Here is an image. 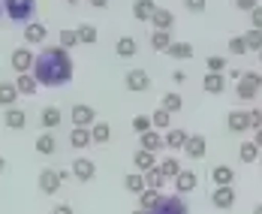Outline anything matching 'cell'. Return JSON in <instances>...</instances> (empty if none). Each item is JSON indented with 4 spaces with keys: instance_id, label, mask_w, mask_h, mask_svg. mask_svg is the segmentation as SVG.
Listing matches in <instances>:
<instances>
[{
    "instance_id": "obj_7",
    "label": "cell",
    "mask_w": 262,
    "mask_h": 214,
    "mask_svg": "<svg viewBox=\"0 0 262 214\" xmlns=\"http://www.w3.org/2000/svg\"><path fill=\"white\" fill-rule=\"evenodd\" d=\"M211 205L220 208V211H229V208L235 205V187H232V184H229V187H214L211 190Z\"/></svg>"
},
{
    "instance_id": "obj_28",
    "label": "cell",
    "mask_w": 262,
    "mask_h": 214,
    "mask_svg": "<svg viewBox=\"0 0 262 214\" xmlns=\"http://www.w3.org/2000/svg\"><path fill=\"white\" fill-rule=\"evenodd\" d=\"M259 148H256V142L250 139V142H241V148H238V157H241V163H256L259 160Z\"/></svg>"
},
{
    "instance_id": "obj_2",
    "label": "cell",
    "mask_w": 262,
    "mask_h": 214,
    "mask_svg": "<svg viewBox=\"0 0 262 214\" xmlns=\"http://www.w3.org/2000/svg\"><path fill=\"white\" fill-rule=\"evenodd\" d=\"M0 9L12 25H30L36 15V0H0Z\"/></svg>"
},
{
    "instance_id": "obj_54",
    "label": "cell",
    "mask_w": 262,
    "mask_h": 214,
    "mask_svg": "<svg viewBox=\"0 0 262 214\" xmlns=\"http://www.w3.org/2000/svg\"><path fill=\"white\" fill-rule=\"evenodd\" d=\"M3 169H6V160H3V157H0V172H3Z\"/></svg>"
},
{
    "instance_id": "obj_48",
    "label": "cell",
    "mask_w": 262,
    "mask_h": 214,
    "mask_svg": "<svg viewBox=\"0 0 262 214\" xmlns=\"http://www.w3.org/2000/svg\"><path fill=\"white\" fill-rule=\"evenodd\" d=\"M247 115H250V130H259L262 127V109H250Z\"/></svg>"
},
{
    "instance_id": "obj_12",
    "label": "cell",
    "mask_w": 262,
    "mask_h": 214,
    "mask_svg": "<svg viewBox=\"0 0 262 214\" xmlns=\"http://www.w3.org/2000/svg\"><path fill=\"white\" fill-rule=\"evenodd\" d=\"M73 178H79V181H94V178H97V166H94V160H88V157L73 160Z\"/></svg>"
},
{
    "instance_id": "obj_31",
    "label": "cell",
    "mask_w": 262,
    "mask_h": 214,
    "mask_svg": "<svg viewBox=\"0 0 262 214\" xmlns=\"http://www.w3.org/2000/svg\"><path fill=\"white\" fill-rule=\"evenodd\" d=\"M145 175V184L151 190H163L166 187V175L160 172V166H154V169H148V172H142Z\"/></svg>"
},
{
    "instance_id": "obj_6",
    "label": "cell",
    "mask_w": 262,
    "mask_h": 214,
    "mask_svg": "<svg viewBox=\"0 0 262 214\" xmlns=\"http://www.w3.org/2000/svg\"><path fill=\"white\" fill-rule=\"evenodd\" d=\"M33 60H36V54L30 52V49H15V52L9 54V67H12L18 76L33 70Z\"/></svg>"
},
{
    "instance_id": "obj_38",
    "label": "cell",
    "mask_w": 262,
    "mask_h": 214,
    "mask_svg": "<svg viewBox=\"0 0 262 214\" xmlns=\"http://www.w3.org/2000/svg\"><path fill=\"white\" fill-rule=\"evenodd\" d=\"M151 46H154L157 52H166V49L172 46V33H169V30H154V33H151Z\"/></svg>"
},
{
    "instance_id": "obj_4",
    "label": "cell",
    "mask_w": 262,
    "mask_h": 214,
    "mask_svg": "<svg viewBox=\"0 0 262 214\" xmlns=\"http://www.w3.org/2000/svg\"><path fill=\"white\" fill-rule=\"evenodd\" d=\"M124 88H127L130 94H145V91L151 88V76H148L145 70H127V76H124Z\"/></svg>"
},
{
    "instance_id": "obj_60",
    "label": "cell",
    "mask_w": 262,
    "mask_h": 214,
    "mask_svg": "<svg viewBox=\"0 0 262 214\" xmlns=\"http://www.w3.org/2000/svg\"><path fill=\"white\" fill-rule=\"evenodd\" d=\"M0 15H3V9H0Z\"/></svg>"
},
{
    "instance_id": "obj_26",
    "label": "cell",
    "mask_w": 262,
    "mask_h": 214,
    "mask_svg": "<svg viewBox=\"0 0 262 214\" xmlns=\"http://www.w3.org/2000/svg\"><path fill=\"white\" fill-rule=\"evenodd\" d=\"M36 151H39L42 157H52L54 151H57V139H54L52 133H46V130H42V133L36 136Z\"/></svg>"
},
{
    "instance_id": "obj_37",
    "label": "cell",
    "mask_w": 262,
    "mask_h": 214,
    "mask_svg": "<svg viewBox=\"0 0 262 214\" xmlns=\"http://www.w3.org/2000/svg\"><path fill=\"white\" fill-rule=\"evenodd\" d=\"M157 166H160V172L166 175V181H169V178L175 181V178H178V172H181V163L175 160V157H166V160L157 163Z\"/></svg>"
},
{
    "instance_id": "obj_16",
    "label": "cell",
    "mask_w": 262,
    "mask_h": 214,
    "mask_svg": "<svg viewBox=\"0 0 262 214\" xmlns=\"http://www.w3.org/2000/svg\"><path fill=\"white\" fill-rule=\"evenodd\" d=\"M211 181L217 187H229L235 181V169L232 166H211Z\"/></svg>"
},
{
    "instance_id": "obj_53",
    "label": "cell",
    "mask_w": 262,
    "mask_h": 214,
    "mask_svg": "<svg viewBox=\"0 0 262 214\" xmlns=\"http://www.w3.org/2000/svg\"><path fill=\"white\" fill-rule=\"evenodd\" d=\"M253 142H256V148L262 151V127H259V130H253Z\"/></svg>"
},
{
    "instance_id": "obj_10",
    "label": "cell",
    "mask_w": 262,
    "mask_h": 214,
    "mask_svg": "<svg viewBox=\"0 0 262 214\" xmlns=\"http://www.w3.org/2000/svg\"><path fill=\"white\" fill-rule=\"evenodd\" d=\"M226 127H229V133H247L250 130V115L247 112H238V109H232L229 115H226Z\"/></svg>"
},
{
    "instance_id": "obj_14",
    "label": "cell",
    "mask_w": 262,
    "mask_h": 214,
    "mask_svg": "<svg viewBox=\"0 0 262 214\" xmlns=\"http://www.w3.org/2000/svg\"><path fill=\"white\" fill-rule=\"evenodd\" d=\"M157 12V3L154 0H133V18L136 22H151Z\"/></svg>"
},
{
    "instance_id": "obj_27",
    "label": "cell",
    "mask_w": 262,
    "mask_h": 214,
    "mask_svg": "<svg viewBox=\"0 0 262 214\" xmlns=\"http://www.w3.org/2000/svg\"><path fill=\"white\" fill-rule=\"evenodd\" d=\"M133 166H136L139 172H148V169H154V166H157V160H154V154H151V151H142V148H139V151L133 154Z\"/></svg>"
},
{
    "instance_id": "obj_17",
    "label": "cell",
    "mask_w": 262,
    "mask_h": 214,
    "mask_svg": "<svg viewBox=\"0 0 262 214\" xmlns=\"http://www.w3.org/2000/svg\"><path fill=\"white\" fill-rule=\"evenodd\" d=\"M3 124H6L9 130H25V127H27V115H25V109H18V106L6 109V115H3Z\"/></svg>"
},
{
    "instance_id": "obj_56",
    "label": "cell",
    "mask_w": 262,
    "mask_h": 214,
    "mask_svg": "<svg viewBox=\"0 0 262 214\" xmlns=\"http://www.w3.org/2000/svg\"><path fill=\"white\" fill-rule=\"evenodd\" d=\"M67 3H70V6H76V3H81V0H67Z\"/></svg>"
},
{
    "instance_id": "obj_47",
    "label": "cell",
    "mask_w": 262,
    "mask_h": 214,
    "mask_svg": "<svg viewBox=\"0 0 262 214\" xmlns=\"http://www.w3.org/2000/svg\"><path fill=\"white\" fill-rule=\"evenodd\" d=\"M259 6V0H235V9L238 12H253Z\"/></svg>"
},
{
    "instance_id": "obj_46",
    "label": "cell",
    "mask_w": 262,
    "mask_h": 214,
    "mask_svg": "<svg viewBox=\"0 0 262 214\" xmlns=\"http://www.w3.org/2000/svg\"><path fill=\"white\" fill-rule=\"evenodd\" d=\"M205 6H208V0H184L187 12H205Z\"/></svg>"
},
{
    "instance_id": "obj_45",
    "label": "cell",
    "mask_w": 262,
    "mask_h": 214,
    "mask_svg": "<svg viewBox=\"0 0 262 214\" xmlns=\"http://www.w3.org/2000/svg\"><path fill=\"white\" fill-rule=\"evenodd\" d=\"M244 81H250L253 88H259L262 91V73H256V70H244V76H241Z\"/></svg>"
},
{
    "instance_id": "obj_42",
    "label": "cell",
    "mask_w": 262,
    "mask_h": 214,
    "mask_svg": "<svg viewBox=\"0 0 262 214\" xmlns=\"http://www.w3.org/2000/svg\"><path fill=\"white\" fill-rule=\"evenodd\" d=\"M133 130L142 136V133H148V130H154V124H151V115H136L133 118Z\"/></svg>"
},
{
    "instance_id": "obj_32",
    "label": "cell",
    "mask_w": 262,
    "mask_h": 214,
    "mask_svg": "<svg viewBox=\"0 0 262 214\" xmlns=\"http://www.w3.org/2000/svg\"><path fill=\"white\" fill-rule=\"evenodd\" d=\"M163 139H166V148H175V151H178V148L187 145V139H190V136L184 133V130H166Z\"/></svg>"
},
{
    "instance_id": "obj_18",
    "label": "cell",
    "mask_w": 262,
    "mask_h": 214,
    "mask_svg": "<svg viewBox=\"0 0 262 214\" xmlns=\"http://www.w3.org/2000/svg\"><path fill=\"white\" fill-rule=\"evenodd\" d=\"M166 148V139L160 130H148V133H142V151H151V154H157Z\"/></svg>"
},
{
    "instance_id": "obj_3",
    "label": "cell",
    "mask_w": 262,
    "mask_h": 214,
    "mask_svg": "<svg viewBox=\"0 0 262 214\" xmlns=\"http://www.w3.org/2000/svg\"><path fill=\"white\" fill-rule=\"evenodd\" d=\"M70 121H73V127H94L97 124V109L88 106V103H76V106L70 109Z\"/></svg>"
},
{
    "instance_id": "obj_19",
    "label": "cell",
    "mask_w": 262,
    "mask_h": 214,
    "mask_svg": "<svg viewBox=\"0 0 262 214\" xmlns=\"http://www.w3.org/2000/svg\"><path fill=\"white\" fill-rule=\"evenodd\" d=\"M60 121H63V115H60V109L57 106H46L39 112V124H42V130H54V127H60Z\"/></svg>"
},
{
    "instance_id": "obj_41",
    "label": "cell",
    "mask_w": 262,
    "mask_h": 214,
    "mask_svg": "<svg viewBox=\"0 0 262 214\" xmlns=\"http://www.w3.org/2000/svg\"><path fill=\"white\" fill-rule=\"evenodd\" d=\"M244 42H247V49H250V52H262V30L250 27V30L244 33Z\"/></svg>"
},
{
    "instance_id": "obj_34",
    "label": "cell",
    "mask_w": 262,
    "mask_h": 214,
    "mask_svg": "<svg viewBox=\"0 0 262 214\" xmlns=\"http://www.w3.org/2000/svg\"><path fill=\"white\" fill-rule=\"evenodd\" d=\"M235 94H238V100H244V103H250L256 94H259V88H253L250 81H244V79H238L235 81Z\"/></svg>"
},
{
    "instance_id": "obj_22",
    "label": "cell",
    "mask_w": 262,
    "mask_h": 214,
    "mask_svg": "<svg viewBox=\"0 0 262 214\" xmlns=\"http://www.w3.org/2000/svg\"><path fill=\"white\" fill-rule=\"evenodd\" d=\"M15 100H18V88H15V81H0V106L12 109L15 106Z\"/></svg>"
},
{
    "instance_id": "obj_49",
    "label": "cell",
    "mask_w": 262,
    "mask_h": 214,
    "mask_svg": "<svg viewBox=\"0 0 262 214\" xmlns=\"http://www.w3.org/2000/svg\"><path fill=\"white\" fill-rule=\"evenodd\" d=\"M250 27H256V30H262V6H256V9L250 12Z\"/></svg>"
},
{
    "instance_id": "obj_29",
    "label": "cell",
    "mask_w": 262,
    "mask_h": 214,
    "mask_svg": "<svg viewBox=\"0 0 262 214\" xmlns=\"http://www.w3.org/2000/svg\"><path fill=\"white\" fill-rule=\"evenodd\" d=\"M169 57H175V60H190L193 57V46L190 42H172L169 49H166Z\"/></svg>"
},
{
    "instance_id": "obj_51",
    "label": "cell",
    "mask_w": 262,
    "mask_h": 214,
    "mask_svg": "<svg viewBox=\"0 0 262 214\" xmlns=\"http://www.w3.org/2000/svg\"><path fill=\"white\" fill-rule=\"evenodd\" d=\"M172 81H175V84L187 81V73H184V70H175V73H172Z\"/></svg>"
},
{
    "instance_id": "obj_9",
    "label": "cell",
    "mask_w": 262,
    "mask_h": 214,
    "mask_svg": "<svg viewBox=\"0 0 262 214\" xmlns=\"http://www.w3.org/2000/svg\"><path fill=\"white\" fill-rule=\"evenodd\" d=\"M205 151H208V139H205V136H190V139H187V145H184V154H187V157H190V160H202V157H205Z\"/></svg>"
},
{
    "instance_id": "obj_8",
    "label": "cell",
    "mask_w": 262,
    "mask_h": 214,
    "mask_svg": "<svg viewBox=\"0 0 262 214\" xmlns=\"http://www.w3.org/2000/svg\"><path fill=\"white\" fill-rule=\"evenodd\" d=\"M36 184H39V190L46 193V196H54L57 190H60V175H57V169H42L39 172V178H36Z\"/></svg>"
},
{
    "instance_id": "obj_57",
    "label": "cell",
    "mask_w": 262,
    "mask_h": 214,
    "mask_svg": "<svg viewBox=\"0 0 262 214\" xmlns=\"http://www.w3.org/2000/svg\"><path fill=\"white\" fill-rule=\"evenodd\" d=\"M133 214H148V211H142V208H136V211H133Z\"/></svg>"
},
{
    "instance_id": "obj_55",
    "label": "cell",
    "mask_w": 262,
    "mask_h": 214,
    "mask_svg": "<svg viewBox=\"0 0 262 214\" xmlns=\"http://www.w3.org/2000/svg\"><path fill=\"white\" fill-rule=\"evenodd\" d=\"M253 214H262V205H256V208H253Z\"/></svg>"
},
{
    "instance_id": "obj_44",
    "label": "cell",
    "mask_w": 262,
    "mask_h": 214,
    "mask_svg": "<svg viewBox=\"0 0 262 214\" xmlns=\"http://www.w3.org/2000/svg\"><path fill=\"white\" fill-rule=\"evenodd\" d=\"M250 49H247V42H244V36H229V54H235V57H241V54H247Z\"/></svg>"
},
{
    "instance_id": "obj_39",
    "label": "cell",
    "mask_w": 262,
    "mask_h": 214,
    "mask_svg": "<svg viewBox=\"0 0 262 214\" xmlns=\"http://www.w3.org/2000/svg\"><path fill=\"white\" fill-rule=\"evenodd\" d=\"M57 39H60V49H67V52H70L73 46H81V42H79V33H76V30H70V27H63V30L57 33Z\"/></svg>"
},
{
    "instance_id": "obj_35",
    "label": "cell",
    "mask_w": 262,
    "mask_h": 214,
    "mask_svg": "<svg viewBox=\"0 0 262 214\" xmlns=\"http://www.w3.org/2000/svg\"><path fill=\"white\" fill-rule=\"evenodd\" d=\"M91 136H94V142H97V145H105V142L112 139V127H108L105 121H97V124L91 127Z\"/></svg>"
},
{
    "instance_id": "obj_13",
    "label": "cell",
    "mask_w": 262,
    "mask_h": 214,
    "mask_svg": "<svg viewBox=\"0 0 262 214\" xmlns=\"http://www.w3.org/2000/svg\"><path fill=\"white\" fill-rule=\"evenodd\" d=\"M202 91H205V94H214V97L223 94V91H226V76H223V73H205V76H202Z\"/></svg>"
},
{
    "instance_id": "obj_5",
    "label": "cell",
    "mask_w": 262,
    "mask_h": 214,
    "mask_svg": "<svg viewBox=\"0 0 262 214\" xmlns=\"http://www.w3.org/2000/svg\"><path fill=\"white\" fill-rule=\"evenodd\" d=\"M151 214H190V208H187L181 193H172V196H163V202Z\"/></svg>"
},
{
    "instance_id": "obj_43",
    "label": "cell",
    "mask_w": 262,
    "mask_h": 214,
    "mask_svg": "<svg viewBox=\"0 0 262 214\" xmlns=\"http://www.w3.org/2000/svg\"><path fill=\"white\" fill-rule=\"evenodd\" d=\"M205 67H208V73H223V70H226V57H223V54H208Z\"/></svg>"
},
{
    "instance_id": "obj_59",
    "label": "cell",
    "mask_w": 262,
    "mask_h": 214,
    "mask_svg": "<svg viewBox=\"0 0 262 214\" xmlns=\"http://www.w3.org/2000/svg\"><path fill=\"white\" fill-rule=\"evenodd\" d=\"M259 163H262V154H259Z\"/></svg>"
},
{
    "instance_id": "obj_25",
    "label": "cell",
    "mask_w": 262,
    "mask_h": 214,
    "mask_svg": "<svg viewBox=\"0 0 262 214\" xmlns=\"http://www.w3.org/2000/svg\"><path fill=\"white\" fill-rule=\"evenodd\" d=\"M70 145L81 151V148L94 145V136H91V130H88V127H73V133H70Z\"/></svg>"
},
{
    "instance_id": "obj_58",
    "label": "cell",
    "mask_w": 262,
    "mask_h": 214,
    "mask_svg": "<svg viewBox=\"0 0 262 214\" xmlns=\"http://www.w3.org/2000/svg\"><path fill=\"white\" fill-rule=\"evenodd\" d=\"M259 60H262V52H259Z\"/></svg>"
},
{
    "instance_id": "obj_36",
    "label": "cell",
    "mask_w": 262,
    "mask_h": 214,
    "mask_svg": "<svg viewBox=\"0 0 262 214\" xmlns=\"http://www.w3.org/2000/svg\"><path fill=\"white\" fill-rule=\"evenodd\" d=\"M76 33H79V42H81V46H94V42H97V36H100L94 25H79V27H76Z\"/></svg>"
},
{
    "instance_id": "obj_40",
    "label": "cell",
    "mask_w": 262,
    "mask_h": 214,
    "mask_svg": "<svg viewBox=\"0 0 262 214\" xmlns=\"http://www.w3.org/2000/svg\"><path fill=\"white\" fill-rule=\"evenodd\" d=\"M169 121H172V115H169L166 109H157V112L151 115V124H154V130H160V133L169 130Z\"/></svg>"
},
{
    "instance_id": "obj_23",
    "label": "cell",
    "mask_w": 262,
    "mask_h": 214,
    "mask_svg": "<svg viewBox=\"0 0 262 214\" xmlns=\"http://www.w3.org/2000/svg\"><path fill=\"white\" fill-rule=\"evenodd\" d=\"M115 52H118V57L130 60V57H136V52H139V42H136L133 36H121V39L115 42Z\"/></svg>"
},
{
    "instance_id": "obj_52",
    "label": "cell",
    "mask_w": 262,
    "mask_h": 214,
    "mask_svg": "<svg viewBox=\"0 0 262 214\" xmlns=\"http://www.w3.org/2000/svg\"><path fill=\"white\" fill-rule=\"evenodd\" d=\"M88 3H91L94 9H105V6H108V0H88Z\"/></svg>"
},
{
    "instance_id": "obj_24",
    "label": "cell",
    "mask_w": 262,
    "mask_h": 214,
    "mask_svg": "<svg viewBox=\"0 0 262 214\" xmlns=\"http://www.w3.org/2000/svg\"><path fill=\"white\" fill-rule=\"evenodd\" d=\"M15 88H18V94L33 97V94H36V88H39V81L33 79V73H21V76H15Z\"/></svg>"
},
{
    "instance_id": "obj_15",
    "label": "cell",
    "mask_w": 262,
    "mask_h": 214,
    "mask_svg": "<svg viewBox=\"0 0 262 214\" xmlns=\"http://www.w3.org/2000/svg\"><path fill=\"white\" fill-rule=\"evenodd\" d=\"M196 184H199V175L193 172V169H181L178 172V178H175V190L178 193H190V190H196Z\"/></svg>"
},
{
    "instance_id": "obj_30",
    "label": "cell",
    "mask_w": 262,
    "mask_h": 214,
    "mask_svg": "<svg viewBox=\"0 0 262 214\" xmlns=\"http://www.w3.org/2000/svg\"><path fill=\"white\" fill-rule=\"evenodd\" d=\"M160 109H166L169 115H175V112H181L184 109V100H181V94H163V100H160Z\"/></svg>"
},
{
    "instance_id": "obj_50",
    "label": "cell",
    "mask_w": 262,
    "mask_h": 214,
    "mask_svg": "<svg viewBox=\"0 0 262 214\" xmlns=\"http://www.w3.org/2000/svg\"><path fill=\"white\" fill-rule=\"evenodd\" d=\"M52 214H73V205H67V202H63V205H54Z\"/></svg>"
},
{
    "instance_id": "obj_21",
    "label": "cell",
    "mask_w": 262,
    "mask_h": 214,
    "mask_svg": "<svg viewBox=\"0 0 262 214\" xmlns=\"http://www.w3.org/2000/svg\"><path fill=\"white\" fill-rule=\"evenodd\" d=\"M151 25H154V30H172V27H175V12H172V9H160L157 6Z\"/></svg>"
},
{
    "instance_id": "obj_1",
    "label": "cell",
    "mask_w": 262,
    "mask_h": 214,
    "mask_svg": "<svg viewBox=\"0 0 262 214\" xmlns=\"http://www.w3.org/2000/svg\"><path fill=\"white\" fill-rule=\"evenodd\" d=\"M73 57L60 46H46L33 60V79L39 81V88H63L73 81Z\"/></svg>"
},
{
    "instance_id": "obj_11",
    "label": "cell",
    "mask_w": 262,
    "mask_h": 214,
    "mask_svg": "<svg viewBox=\"0 0 262 214\" xmlns=\"http://www.w3.org/2000/svg\"><path fill=\"white\" fill-rule=\"evenodd\" d=\"M46 36H49V27L42 25V22H30V25H25V42L27 46H42Z\"/></svg>"
},
{
    "instance_id": "obj_20",
    "label": "cell",
    "mask_w": 262,
    "mask_h": 214,
    "mask_svg": "<svg viewBox=\"0 0 262 214\" xmlns=\"http://www.w3.org/2000/svg\"><path fill=\"white\" fill-rule=\"evenodd\" d=\"M160 202H163V193H160V190H142V193H139V208H142V211H154V208H157Z\"/></svg>"
},
{
    "instance_id": "obj_33",
    "label": "cell",
    "mask_w": 262,
    "mask_h": 214,
    "mask_svg": "<svg viewBox=\"0 0 262 214\" xmlns=\"http://www.w3.org/2000/svg\"><path fill=\"white\" fill-rule=\"evenodd\" d=\"M124 187L130 190V193H136V196H139L142 190H148V184H145V175H142V172H130V175L124 178Z\"/></svg>"
}]
</instances>
